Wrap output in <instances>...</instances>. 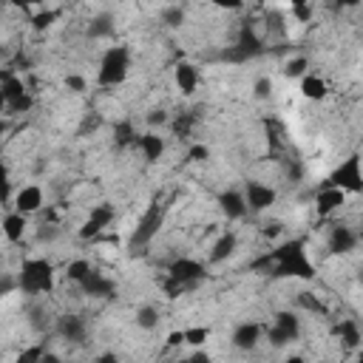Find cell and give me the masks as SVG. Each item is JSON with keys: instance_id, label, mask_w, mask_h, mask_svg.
<instances>
[{"instance_id": "obj_22", "label": "cell", "mask_w": 363, "mask_h": 363, "mask_svg": "<svg viewBox=\"0 0 363 363\" xmlns=\"http://www.w3.org/2000/svg\"><path fill=\"white\" fill-rule=\"evenodd\" d=\"M28 230H31V227H28V216L14 213V210H9V213L3 216V235H6V241H9L11 247L23 244V238H26Z\"/></svg>"}, {"instance_id": "obj_21", "label": "cell", "mask_w": 363, "mask_h": 363, "mask_svg": "<svg viewBox=\"0 0 363 363\" xmlns=\"http://www.w3.org/2000/svg\"><path fill=\"white\" fill-rule=\"evenodd\" d=\"M298 94H301L306 102H323V99L329 96V82H326V77L309 71V74L298 82Z\"/></svg>"}, {"instance_id": "obj_16", "label": "cell", "mask_w": 363, "mask_h": 363, "mask_svg": "<svg viewBox=\"0 0 363 363\" xmlns=\"http://www.w3.org/2000/svg\"><path fill=\"white\" fill-rule=\"evenodd\" d=\"M173 85H176V91H179L184 99L196 96V91H199V85H201L199 65L190 62V60H179V62L173 65Z\"/></svg>"}, {"instance_id": "obj_33", "label": "cell", "mask_w": 363, "mask_h": 363, "mask_svg": "<svg viewBox=\"0 0 363 363\" xmlns=\"http://www.w3.org/2000/svg\"><path fill=\"white\" fill-rule=\"evenodd\" d=\"M187 162H193V164H207V162H210V147H207L204 142H193V145L187 147Z\"/></svg>"}, {"instance_id": "obj_26", "label": "cell", "mask_w": 363, "mask_h": 363, "mask_svg": "<svg viewBox=\"0 0 363 363\" xmlns=\"http://www.w3.org/2000/svg\"><path fill=\"white\" fill-rule=\"evenodd\" d=\"M309 68H312V62H309V57L306 54H292L286 62H284V68H281V74L286 77V79H303L306 74H309Z\"/></svg>"}, {"instance_id": "obj_2", "label": "cell", "mask_w": 363, "mask_h": 363, "mask_svg": "<svg viewBox=\"0 0 363 363\" xmlns=\"http://www.w3.org/2000/svg\"><path fill=\"white\" fill-rule=\"evenodd\" d=\"M17 289L26 298H43L57 289V267L48 258H20L17 267Z\"/></svg>"}, {"instance_id": "obj_32", "label": "cell", "mask_w": 363, "mask_h": 363, "mask_svg": "<svg viewBox=\"0 0 363 363\" xmlns=\"http://www.w3.org/2000/svg\"><path fill=\"white\" fill-rule=\"evenodd\" d=\"M272 91H275V82H272V77H258L255 82H252V96L255 99H269L272 96Z\"/></svg>"}, {"instance_id": "obj_14", "label": "cell", "mask_w": 363, "mask_h": 363, "mask_svg": "<svg viewBox=\"0 0 363 363\" xmlns=\"http://www.w3.org/2000/svg\"><path fill=\"white\" fill-rule=\"evenodd\" d=\"M261 340H264V326H261L258 320H241V323L233 329V335H230V346H233L235 352H241V354L255 352Z\"/></svg>"}, {"instance_id": "obj_37", "label": "cell", "mask_w": 363, "mask_h": 363, "mask_svg": "<svg viewBox=\"0 0 363 363\" xmlns=\"http://www.w3.org/2000/svg\"><path fill=\"white\" fill-rule=\"evenodd\" d=\"M176 363H213V354L207 349H190L187 354H182Z\"/></svg>"}, {"instance_id": "obj_4", "label": "cell", "mask_w": 363, "mask_h": 363, "mask_svg": "<svg viewBox=\"0 0 363 363\" xmlns=\"http://www.w3.org/2000/svg\"><path fill=\"white\" fill-rule=\"evenodd\" d=\"M303 337V318L298 309H278L264 326V340L269 349H286Z\"/></svg>"}, {"instance_id": "obj_7", "label": "cell", "mask_w": 363, "mask_h": 363, "mask_svg": "<svg viewBox=\"0 0 363 363\" xmlns=\"http://www.w3.org/2000/svg\"><path fill=\"white\" fill-rule=\"evenodd\" d=\"M162 224H164V204L153 201V204L139 216V221H136V227H133V233H130V250H133V252H136V250H147V244L159 235Z\"/></svg>"}, {"instance_id": "obj_17", "label": "cell", "mask_w": 363, "mask_h": 363, "mask_svg": "<svg viewBox=\"0 0 363 363\" xmlns=\"http://www.w3.org/2000/svg\"><path fill=\"white\" fill-rule=\"evenodd\" d=\"M216 201H218L221 216H227V221H244L250 216V207H247V199H244L241 187H224Z\"/></svg>"}, {"instance_id": "obj_36", "label": "cell", "mask_w": 363, "mask_h": 363, "mask_svg": "<svg viewBox=\"0 0 363 363\" xmlns=\"http://www.w3.org/2000/svg\"><path fill=\"white\" fill-rule=\"evenodd\" d=\"M182 346H184V329H173V332H167V337H164V343H162V354L176 352V349H182Z\"/></svg>"}, {"instance_id": "obj_39", "label": "cell", "mask_w": 363, "mask_h": 363, "mask_svg": "<svg viewBox=\"0 0 363 363\" xmlns=\"http://www.w3.org/2000/svg\"><path fill=\"white\" fill-rule=\"evenodd\" d=\"M40 363H65V360H62V354H57L54 349H48V352L43 354V360H40Z\"/></svg>"}, {"instance_id": "obj_9", "label": "cell", "mask_w": 363, "mask_h": 363, "mask_svg": "<svg viewBox=\"0 0 363 363\" xmlns=\"http://www.w3.org/2000/svg\"><path fill=\"white\" fill-rule=\"evenodd\" d=\"M45 190L43 184H20L17 193L11 196L9 201V210L14 213H23V216H40L45 210Z\"/></svg>"}, {"instance_id": "obj_20", "label": "cell", "mask_w": 363, "mask_h": 363, "mask_svg": "<svg viewBox=\"0 0 363 363\" xmlns=\"http://www.w3.org/2000/svg\"><path fill=\"white\" fill-rule=\"evenodd\" d=\"M91 272H94V264H91L85 255H74V258H68V261L62 264V281H65L68 286H82Z\"/></svg>"}, {"instance_id": "obj_15", "label": "cell", "mask_w": 363, "mask_h": 363, "mask_svg": "<svg viewBox=\"0 0 363 363\" xmlns=\"http://www.w3.org/2000/svg\"><path fill=\"white\" fill-rule=\"evenodd\" d=\"M238 250H241V235H238V230H221V233L216 235V241L210 244V250H207V267L230 261Z\"/></svg>"}, {"instance_id": "obj_5", "label": "cell", "mask_w": 363, "mask_h": 363, "mask_svg": "<svg viewBox=\"0 0 363 363\" xmlns=\"http://www.w3.org/2000/svg\"><path fill=\"white\" fill-rule=\"evenodd\" d=\"M323 187H337L346 196H360L363 193V156L349 153L346 159H340L323 179Z\"/></svg>"}, {"instance_id": "obj_27", "label": "cell", "mask_w": 363, "mask_h": 363, "mask_svg": "<svg viewBox=\"0 0 363 363\" xmlns=\"http://www.w3.org/2000/svg\"><path fill=\"white\" fill-rule=\"evenodd\" d=\"M45 352H48V343H45V340L23 343V346L17 349V354H14V360H11V363H40Z\"/></svg>"}, {"instance_id": "obj_8", "label": "cell", "mask_w": 363, "mask_h": 363, "mask_svg": "<svg viewBox=\"0 0 363 363\" xmlns=\"http://www.w3.org/2000/svg\"><path fill=\"white\" fill-rule=\"evenodd\" d=\"M173 281H179V284H184V286H196L199 281H204L207 278V264L201 261V258H196V255H184V252H179L176 258H170L167 261V269H164Z\"/></svg>"}, {"instance_id": "obj_12", "label": "cell", "mask_w": 363, "mask_h": 363, "mask_svg": "<svg viewBox=\"0 0 363 363\" xmlns=\"http://www.w3.org/2000/svg\"><path fill=\"white\" fill-rule=\"evenodd\" d=\"M57 335L71 343V346H82L88 340V320L79 315V312H62L57 315V323H54Z\"/></svg>"}, {"instance_id": "obj_40", "label": "cell", "mask_w": 363, "mask_h": 363, "mask_svg": "<svg viewBox=\"0 0 363 363\" xmlns=\"http://www.w3.org/2000/svg\"><path fill=\"white\" fill-rule=\"evenodd\" d=\"M281 363H309V357H306V354H301V352H292V354H286Z\"/></svg>"}, {"instance_id": "obj_18", "label": "cell", "mask_w": 363, "mask_h": 363, "mask_svg": "<svg viewBox=\"0 0 363 363\" xmlns=\"http://www.w3.org/2000/svg\"><path fill=\"white\" fill-rule=\"evenodd\" d=\"M136 150L142 153V159H145L147 164H159V162L164 159L167 142H164L162 133H156V130H145V133H139V139H136Z\"/></svg>"}, {"instance_id": "obj_1", "label": "cell", "mask_w": 363, "mask_h": 363, "mask_svg": "<svg viewBox=\"0 0 363 363\" xmlns=\"http://www.w3.org/2000/svg\"><path fill=\"white\" fill-rule=\"evenodd\" d=\"M250 267H252L255 272H267L272 281H301V284H312V281L318 278V267L312 264L303 238H286V241H281L275 250H267V252H264L261 258H255Z\"/></svg>"}, {"instance_id": "obj_23", "label": "cell", "mask_w": 363, "mask_h": 363, "mask_svg": "<svg viewBox=\"0 0 363 363\" xmlns=\"http://www.w3.org/2000/svg\"><path fill=\"white\" fill-rule=\"evenodd\" d=\"M133 323H136V329H142V332L159 329V323H162L159 306H153V303H139L136 312H133Z\"/></svg>"}, {"instance_id": "obj_28", "label": "cell", "mask_w": 363, "mask_h": 363, "mask_svg": "<svg viewBox=\"0 0 363 363\" xmlns=\"http://www.w3.org/2000/svg\"><path fill=\"white\" fill-rule=\"evenodd\" d=\"M210 337H213V329L204 326V323H199V326H184V346H190V349H204V346L210 343Z\"/></svg>"}, {"instance_id": "obj_30", "label": "cell", "mask_w": 363, "mask_h": 363, "mask_svg": "<svg viewBox=\"0 0 363 363\" xmlns=\"http://www.w3.org/2000/svg\"><path fill=\"white\" fill-rule=\"evenodd\" d=\"M159 14H162V23H164V26H170V28H179V26H184V17H187L182 6H164Z\"/></svg>"}, {"instance_id": "obj_38", "label": "cell", "mask_w": 363, "mask_h": 363, "mask_svg": "<svg viewBox=\"0 0 363 363\" xmlns=\"http://www.w3.org/2000/svg\"><path fill=\"white\" fill-rule=\"evenodd\" d=\"M91 363H119V354L116 352H99Z\"/></svg>"}, {"instance_id": "obj_25", "label": "cell", "mask_w": 363, "mask_h": 363, "mask_svg": "<svg viewBox=\"0 0 363 363\" xmlns=\"http://www.w3.org/2000/svg\"><path fill=\"white\" fill-rule=\"evenodd\" d=\"M60 20V9H51V6H37V11L28 17V26L37 31V34H43V31H48L54 23Z\"/></svg>"}, {"instance_id": "obj_3", "label": "cell", "mask_w": 363, "mask_h": 363, "mask_svg": "<svg viewBox=\"0 0 363 363\" xmlns=\"http://www.w3.org/2000/svg\"><path fill=\"white\" fill-rule=\"evenodd\" d=\"M130 48L125 43H113L102 51L99 57V65H96V85L102 91H111V88H119L128 77H130Z\"/></svg>"}, {"instance_id": "obj_41", "label": "cell", "mask_w": 363, "mask_h": 363, "mask_svg": "<svg viewBox=\"0 0 363 363\" xmlns=\"http://www.w3.org/2000/svg\"><path fill=\"white\" fill-rule=\"evenodd\" d=\"M354 363H363V349H360V352L354 354Z\"/></svg>"}, {"instance_id": "obj_29", "label": "cell", "mask_w": 363, "mask_h": 363, "mask_svg": "<svg viewBox=\"0 0 363 363\" xmlns=\"http://www.w3.org/2000/svg\"><path fill=\"white\" fill-rule=\"evenodd\" d=\"M286 233V221L284 218H264L258 224V235L264 241H281V235Z\"/></svg>"}, {"instance_id": "obj_13", "label": "cell", "mask_w": 363, "mask_h": 363, "mask_svg": "<svg viewBox=\"0 0 363 363\" xmlns=\"http://www.w3.org/2000/svg\"><path fill=\"white\" fill-rule=\"evenodd\" d=\"M332 340H337L340 352H360L363 346V326L357 318H340L332 326Z\"/></svg>"}, {"instance_id": "obj_6", "label": "cell", "mask_w": 363, "mask_h": 363, "mask_svg": "<svg viewBox=\"0 0 363 363\" xmlns=\"http://www.w3.org/2000/svg\"><path fill=\"white\" fill-rule=\"evenodd\" d=\"M241 190H244L250 216H264V213L275 210V204H278V187L269 184V182H264V179L250 176V179L241 184Z\"/></svg>"}, {"instance_id": "obj_10", "label": "cell", "mask_w": 363, "mask_h": 363, "mask_svg": "<svg viewBox=\"0 0 363 363\" xmlns=\"http://www.w3.org/2000/svg\"><path fill=\"white\" fill-rule=\"evenodd\" d=\"M357 241H360V235H357V230L352 224L329 221V230H326V250H329V255L343 258V255H349L357 247Z\"/></svg>"}, {"instance_id": "obj_31", "label": "cell", "mask_w": 363, "mask_h": 363, "mask_svg": "<svg viewBox=\"0 0 363 363\" xmlns=\"http://www.w3.org/2000/svg\"><path fill=\"white\" fill-rule=\"evenodd\" d=\"M62 85L68 88V94H85L88 91V79L82 74H77V71H68L62 77Z\"/></svg>"}, {"instance_id": "obj_34", "label": "cell", "mask_w": 363, "mask_h": 363, "mask_svg": "<svg viewBox=\"0 0 363 363\" xmlns=\"http://www.w3.org/2000/svg\"><path fill=\"white\" fill-rule=\"evenodd\" d=\"M145 122H147V125H150V130H153V128H164V125H170V122H173V116H170L164 108H150V111H147V116H145Z\"/></svg>"}, {"instance_id": "obj_35", "label": "cell", "mask_w": 363, "mask_h": 363, "mask_svg": "<svg viewBox=\"0 0 363 363\" xmlns=\"http://www.w3.org/2000/svg\"><path fill=\"white\" fill-rule=\"evenodd\" d=\"M289 14L295 17V23H312V14H315V6H309V3H292L289 6Z\"/></svg>"}, {"instance_id": "obj_19", "label": "cell", "mask_w": 363, "mask_h": 363, "mask_svg": "<svg viewBox=\"0 0 363 363\" xmlns=\"http://www.w3.org/2000/svg\"><path fill=\"white\" fill-rule=\"evenodd\" d=\"M79 292H82L85 298H91V301H96V298H113V295H116V281L94 267V272L85 278V284L79 286Z\"/></svg>"}, {"instance_id": "obj_24", "label": "cell", "mask_w": 363, "mask_h": 363, "mask_svg": "<svg viewBox=\"0 0 363 363\" xmlns=\"http://www.w3.org/2000/svg\"><path fill=\"white\" fill-rule=\"evenodd\" d=\"M85 218H91L94 224H99L105 233L113 227V221H116V204H111V201H99V204H91V210H88V216Z\"/></svg>"}, {"instance_id": "obj_11", "label": "cell", "mask_w": 363, "mask_h": 363, "mask_svg": "<svg viewBox=\"0 0 363 363\" xmlns=\"http://www.w3.org/2000/svg\"><path fill=\"white\" fill-rule=\"evenodd\" d=\"M346 201H349V196L343 193V190H337V187H318L315 190V196H312V210H315V216L320 218V221H332L343 207H346Z\"/></svg>"}]
</instances>
